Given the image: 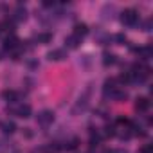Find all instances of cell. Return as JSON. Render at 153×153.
<instances>
[{"label": "cell", "mask_w": 153, "mask_h": 153, "mask_svg": "<svg viewBox=\"0 0 153 153\" xmlns=\"http://www.w3.org/2000/svg\"><path fill=\"white\" fill-rule=\"evenodd\" d=\"M114 135H115V128L110 126V124H106L105 126V137H114Z\"/></svg>", "instance_id": "e0dca14e"}, {"label": "cell", "mask_w": 153, "mask_h": 153, "mask_svg": "<svg viewBox=\"0 0 153 153\" xmlns=\"http://www.w3.org/2000/svg\"><path fill=\"white\" fill-rule=\"evenodd\" d=\"M121 22H123L124 25H128V27H133V25H137V22H139V13H137L135 9H124V11L121 13Z\"/></svg>", "instance_id": "6da1fadb"}, {"label": "cell", "mask_w": 153, "mask_h": 153, "mask_svg": "<svg viewBox=\"0 0 153 153\" xmlns=\"http://www.w3.org/2000/svg\"><path fill=\"white\" fill-rule=\"evenodd\" d=\"M88 34V25L87 24H76L74 25V36H78V38H83Z\"/></svg>", "instance_id": "8992f818"}, {"label": "cell", "mask_w": 153, "mask_h": 153, "mask_svg": "<svg viewBox=\"0 0 153 153\" xmlns=\"http://www.w3.org/2000/svg\"><path fill=\"white\" fill-rule=\"evenodd\" d=\"M36 121H38V124H42V126H49V124H52V121H54V114H52L51 110H43V112H40V114L36 115Z\"/></svg>", "instance_id": "7a4b0ae2"}, {"label": "cell", "mask_w": 153, "mask_h": 153, "mask_svg": "<svg viewBox=\"0 0 153 153\" xmlns=\"http://www.w3.org/2000/svg\"><path fill=\"white\" fill-rule=\"evenodd\" d=\"M79 43H81V38H78V36H67L65 38V45L68 47V49H78L79 47Z\"/></svg>", "instance_id": "30bf717a"}, {"label": "cell", "mask_w": 153, "mask_h": 153, "mask_svg": "<svg viewBox=\"0 0 153 153\" xmlns=\"http://www.w3.org/2000/svg\"><path fill=\"white\" fill-rule=\"evenodd\" d=\"M78 144H79V140H78V139H72V140L65 142V144H63V146H59V148H61V149H67V151H72V149L78 148Z\"/></svg>", "instance_id": "9a60e30c"}, {"label": "cell", "mask_w": 153, "mask_h": 153, "mask_svg": "<svg viewBox=\"0 0 153 153\" xmlns=\"http://www.w3.org/2000/svg\"><path fill=\"white\" fill-rule=\"evenodd\" d=\"M18 45H20V40H18L16 36H9V38H6V42H4V49H6V51H15Z\"/></svg>", "instance_id": "52a82bcc"}, {"label": "cell", "mask_w": 153, "mask_h": 153, "mask_svg": "<svg viewBox=\"0 0 153 153\" xmlns=\"http://www.w3.org/2000/svg\"><path fill=\"white\" fill-rule=\"evenodd\" d=\"M106 96H110V97H112L114 101H117V103H123V101H126V99H128V92H126V90H123V88H119V87H117V88H114L112 92H108Z\"/></svg>", "instance_id": "3957f363"}, {"label": "cell", "mask_w": 153, "mask_h": 153, "mask_svg": "<svg viewBox=\"0 0 153 153\" xmlns=\"http://www.w3.org/2000/svg\"><path fill=\"white\" fill-rule=\"evenodd\" d=\"M151 151H153L151 144H146V146H142V148H140V151H139V153H151Z\"/></svg>", "instance_id": "ac0fdd59"}, {"label": "cell", "mask_w": 153, "mask_h": 153, "mask_svg": "<svg viewBox=\"0 0 153 153\" xmlns=\"http://www.w3.org/2000/svg\"><path fill=\"white\" fill-rule=\"evenodd\" d=\"M51 40H52V34L51 33H42V34L36 36V42L38 43H49Z\"/></svg>", "instance_id": "2e32d148"}, {"label": "cell", "mask_w": 153, "mask_h": 153, "mask_svg": "<svg viewBox=\"0 0 153 153\" xmlns=\"http://www.w3.org/2000/svg\"><path fill=\"white\" fill-rule=\"evenodd\" d=\"M47 58H49L51 61H61V59H65L67 56H65V51H63V49H54V51H51V52L47 54Z\"/></svg>", "instance_id": "5b68a950"}, {"label": "cell", "mask_w": 153, "mask_h": 153, "mask_svg": "<svg viewBox=\"0 0 153 153\" xmlns=\"http://www.w3.org/2000/svg\"><path fill=\"white\" fill-rule=\"evenodd\" d=\"M103 63L108 67V65H114V63H117V56L115 54H110V52H105L103 54Z\"/></svg>", "instance_id": "5bb4252c"}, {"label": "cell", "mask_w": 153, "mask_h": 153, "mask_svg": "<svg viewBox=\"0 0 153 153\" xmlns=\"http://www.w3.org/2000/svg\"><path fill=\"white\" fill-rule=\"evenodd\" d=\"M16 22H24L25 18H27V11H25V7H22V4L16 7V11H15V16H13Z\"/></svg>", "instance_id": "7c38bea8"}, {"label": "cell", "mask_w": 153, "mask_h": 153, "mask_svg": "<svg viewBox=\"0 0 153 153\" xmlns=\"http://www.w3.org/2000/svg\"><path fill=\"white\" fill-rule=\"evenodd\" d=\"M115 40H117L119 43H124V42H126V36H124V34H115Z\"/></svg>", "instance_id": "d6986e66"}, {"label": "cell", "mask_w": 153, "mask_h": 153, "mask_svg": "<svg viewBox=\"0 0 153 153\" xmlns=\"http://www.w3.org/2000/svg\"><path fill=\"white\" fill-rule=\"evenodd\" d=\"M0 128H2V131H4V133H9V135L16 131V124H15L13 121H4L2 124H0Z\"/></svg>", "instance_id": "8fae6325"}, {"label": "cell", "mask_w": 153, "mask_h": 153, "mask_svg": "<svg viewBox=\"0 0 153 153\" xmlns=\"http://www.w3.org/2000/svg\"><path fill=\"white\" fill-rule=\"evenodd\" d=\"M13 114H16L18 117H22V119H27V117H31V106L29 105H20L18 108H15V110H11Z\"/></svg>", "instance_id": "277c9868"}, {"label": "cell", "mask_w": 153, "mask_h": 153, "mask_svg": "<svg viewBox=\"0 0 153 153\" xmlns=\"http://www.w3.org/2000/svg\"><path fill=\"white\" fill-rule=\"evenodd\" d=\"M105 153H117V151H115V149H106Z\"/></svg>", "instance_id": "44dd1931"}, {"label": "cell", "mask_w": 153, "mask_h": 153, "mask_svg": "<svg viewBox=\"0 0 153 153\" xmlns=\"http://www.w3.org/2000/svg\"><path fill=\"white\" fill-rule=\"evenodd\" d=\"M2 97L7 101V103H16L18 101V94L15 90H4L2 92Z\"/></svg>", "instance_id": "4fadbf2b"}, {"label": "cell", "mask_w": 153, "mask_h": 153, "mask_svg": "<svg viewBox=\"0 0 153 153\" xmlns=\"http://www.w3.org/2000/svg\"><path fill=\"white\" fill-rule=\"evenodd\" d=\"M135 108H137L139 112H146V110L149 108V99H148V97H137V99H135Z\"/></svg>", "instance_id": "9c48e42d"}, {"label": "cell", "mask_w": 153, "mask_h": 153, "mask_svg": "<svg viewBox=\"0 0 153 153\" xmlns=\"http://www.w3.org/2000/svg\"><path fill=\"white\" fill-rule=\"evenodd\" d=\"M43 6L45 7H51V6H54V2H49V0H47V2H43Z\"/></svg>", "instance_id": "ffe728a7"}, {"label": "cell", "mask_w": 153, "mask_h": 153, "mask_svg": "<svg viewBox=\"0 0 153 153\" xmlns=\"http://www.w3.org/2000/svg\"><path fill=\"white\" fill-rule=\"evenodd\" d=\"M135 52L142 58V59H149L151 56H153V49H151V45H146V47H140V49H135Z\"/></svg>", "instance_id": "ba28073f"}]
</instances>
